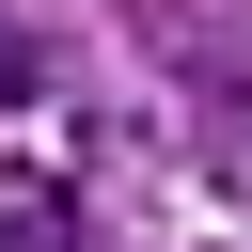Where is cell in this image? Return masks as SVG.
<instances>
[{"mask_svg":"<svg viewBox=\"0 0 252 252\" xmlns=\"http://www.w3.org/2000/svg\"><path fill=\"white\" fill-rule=\"evenodd\" d=\"M16 94H32V47H16V32H0V110H16Z\"/></svg>","mask_w":252,"mask_h":252,"instance_id":"cell-1","label":"cell"}]
</instances>
